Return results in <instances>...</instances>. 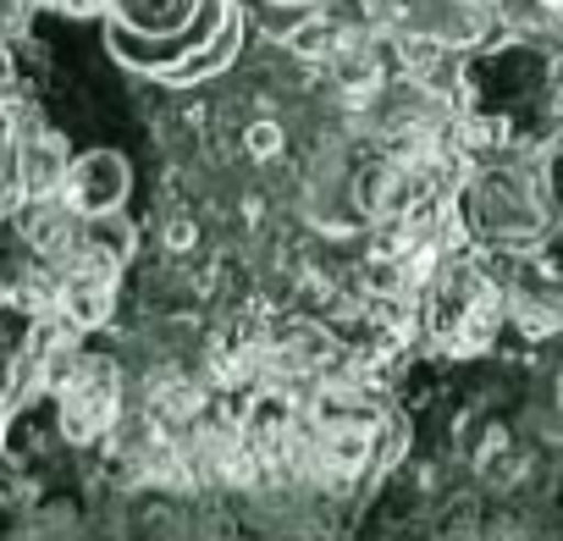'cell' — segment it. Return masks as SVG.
Returning a JSON list of instances; mask_svg holds the SVG:
<instances>
[{"label":"cell","instance_id":"obj_7","mask_svg":"<svg viewBox=\"0 0 563 541\" xmlns=\"http://www.w3.org/2000/svg\"><path fill=\"white\" fill-rule=\"evenodd\" d=\"M243 7H249V18L260 12V18H294V23H305L310 12L332 7V0H243Z\"/></svg>","mask_w":563,"mask_h":541},{"label":"cell","instance_id":"obj_2","mask_svg":"<svg viewBox=\"0 0 563 541\" xmlns=\"http://www.w3.org/2000/svg\"><path fill=\"white\" fill-rule=\"evenodd\" d=\"M453 150L464 161H552L563 150V45L497 23L459 51Z\"/></svg>","mask_w":563,"mask_h":541},{"label":"cell","instance_id":"obj_4","mask_svg":"<svg viewBox=\"0 0 563 541\" xmlns=\"http://www.w3.org/2000/svg\"><path fill=\"white\" fill-rule=\"evenodd\" d=\"M453 232L481 254H519L558 227L547 161H464L459 183L448 188Z\"/></svg>","mask_w":563,"mask_h":541},{"label":"cell","instance_id":"obj_9","mask_svg":"<svg viewBox=\"0 0 563 541\" xmlns=\"http://www.w3.org/2000/svg\"><path fill=\"white\" fill-rule=\"evenodd\" d=\"M0 95H12V45L0 40Z\"/></svg>","mask_w":563,"mask_h":541},{"label":"cell","instance_id":"obj_8","mask_svg":"<svg viewBox=\"0 0 563 541\" xmlns=\"http://www.w3.org/2000/svg\"><path fill=\"white\" fill-rule=\"evenodd\" d=\"M547 183H552V210H558V221H563V150L547 161Z\"/></svg>","mask_w":563,"mask_h":541},{"label":"cell","instance_id":"obj_1","mask_svg":"<svg viewBox=\"0 0 563 541\" xmlns=\"http://www.w3.org/2000/svg\"><path fill=\"white\" fill-rule=\"evenodd\" d=\"M128 260L133 227L122 210L84 216L56 188L0 210V299L51 316L73 338L117 321Z\"/></svg>","mask_w":563,"mask_h":541},{"label":"cell","instance_id":"obj_3","mask_svg":"<svg viewBox=\"0 0 563 541\" xmlns=\"http://www.w3.org/2000/svg\"><path fill=\"white\" fill-rule=\"evenodd\" d=\"M95 18L111 62L161 89H199L227 73L249 40L243 0H45Z\"/></svg>","mask_w":563,"mask_h":541},{"label":"cell","instance_id":"obj_6","mask_svg":"<svg viewBox=\"0 0 563 541\" xmlns=\"http://www.w3.org/2000/svg\"><path fill=\"white\" fill-rule=\"evenodd\" d=\"M40 7H45V0H0V40L18 45L29 34V23L40 18Z\"/></svg>","mask_w":563,"mask_h":541},{"label":"cell","instance_id":"obj_5","mask_svg":"<svg viewBox=\"0 0 563 541\" xmlns=\"http://www.w3.org/2000/svg\"><path fill=\"white\" fill-rule=\"evenodd\" d=\"M62 338L67 332L51 316H40L18 299H0V426H7L12 409L40 387V376H45Z\"/></svg>","mask_w":563,"mask_h":541}]
</instances>
